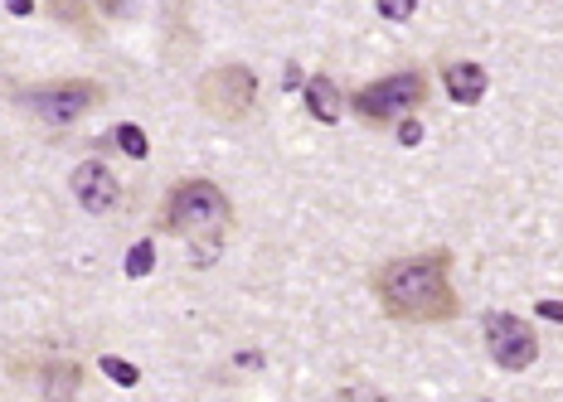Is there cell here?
Returning a JSON list of instances; mask_svg holds the SVG:
<instances>
[{
    "instance_id": "6da1fadb",
    "label": "cell",
    "mask_w": 563,
    "mask_h": 402,
    "mask_svg": "<svg viewBox=\"0 0 563 402\" xmlns=\"http://www.w3.org/2000/svg\"><path fill=\"white\" fill-rule=\"evenodd\" d=\"M374 295H379L384 315L394 321H413V325H432V321H452L456 315V291L448 281V257H398L374 271Z\"/></svg>"
},
{
    "instance_id": "7a4b0ae2",
    "label": "cell",
    "mask_w": 563,
    "mask_h": 402,
    "mask_svg": "<svg viewBox=\"0 0 563 402\" xmlns=\"http://www.w3.org/2000/svg\"><path fill=\"white\" fill-rule=\"evenodd\" d=\"M166 228L180 233V238H219L229 228L233 209L224 199V189L209 180H180L166 199Z\"/></svg>"
},
{
    "instance_id": "3957f363",
    "label": "cell",
    "mask_w": 563,
    "mask_h": 402,
    "mask_svg": "<svg viewBox=\"0 0 563 402\" xmlns=\"http://www.w3.org/2000/svg\"><path fill=\"white\" fill-rule=\"evenodd\" d=\"M422 102H428V78L413 74V68L394 74V78H379L355 92V112L365 116V122H398V116L418 112Z\"/></svg>"
},
{
    "instance_id": "277c9868",
    "label": "cell",
    "mask_w": 563,
    "mask_h": 402,
    "mask_svg": "<svg viewBox=\"0 0 563 402\" xmlns=\"http://www.w3.org/2000/svg\"><path fill=\"white\" fill-rule=\"evenodd\" d=\"M253 102H257V78H253V68H243V64H224L199 82V108L209 116H219V122L249 116Z\"/></svg>"
},
{
    "instance_id": "5b68a950",
    "label": "cell",
    "mask_w": 563,
    "mask_h": 402,
    "mask_svg": "<svg viewBox=\"0 0 563 402\" xmlns=\"http://www.w3.org/2000/svg\"><path fill=\"white\" fill-rule=\"evenodd\" d=\"M486 349L506 373H520L539 359V335L530 330V321H520V315L490 311L486 315Z\"/></svg>"
},
{
    "instance_id": "8992f818",
    "label": "cell",
    "mask_w": 563,
    "mask_h": 402,
    "mask_svg": "<svg viewBox=\"0 0 563 402\" xmlns=\"http://www.w3.org/2000/svg\"><path fill=\"white\" fill-rule=\"evenodd\" d=\"M98 98L102 92L92 88V82L68 78V82H49V88L25 92V108L40 116V122H49V126H68V122H78V116H84Z\"/></svg>"
},
{
    "instance_id": "52a82bcc",
    "label": "cell",
    "mask_w": 563,
    "mask_h": 402,
    "mask_svg": "<svg viewBox=\"0 0 563 402\" xmlns=\"http://www.w3.org/2000/svg\"><path fill=\"white\" fill-rule=\"evenodd\" d=\"M74 199H78V209H88V214H108V209H117V199H122V185H117V175L108 165L84 160L74 170Z\"/></svg>"
},
{
    "instance_id": "ba28073f",
    "label": "cell",
    "mask_w": 563,
    "mask_h": 402,
    "mask_svg": "<svg viewBox=\"0 0 563 402\" xmlns=\"http://www.w3.org/2000/svg\"><path fill=\"white\" fill-rule=\"evenodd\" d=\"M442 88H448L452 102L472 108V102L486 98V68H481V64H448V74H442Z\"/></svg>"
},
{
    "instance_id": "9c48e42d",
    "label": "cell",
    "mask_w": 563,
    "mask_h": 402,
    "mask_svg": "<svg viewBox=\"0 0 563 402\" xmlns=\"http://www.w3.org/2000/svg\"><path fill=\"white\" fill-rule=\"evenodd\" d=\"M307 112L316 116V122H325V126L340 122V88L325 74H316L307 82Z\"/></svg>"
},
{
    "instance_id": "30bf717a",
    "label": "cell",
    "mask_w": 563,
    "mask_h": 402,
    "mask_svg": "<svg viewBox=\"0 0 563 402\" xmlns=\"http://www.w3.org/2000/svg\"><path fill=\"white\" fill-rule=\"evenodd\" d=\"M78 388H84V369H78V364H49V369H44V393H49L54 402H74V393Z\"/></svg>"
},
{
    "instance_id": "8fae6325",
    "label": "cell",
    "mask_w": 563,
    "mask_h": 402,
    "mask_svg": "<svg viewBox=\"0 0 563 402\" xmlns=\"http://www.w3.org/2000/svg\"><path fill=\"white\" fill-rule=\"evenodd\" d=\"M102 373L112 378V383H122V388H136L141 383V373H136V364H122V359H112V354H102V364H98Z\"/></svg>"
},
{
    "instance_id": "7c38bea8",
    "label": "cell",
    "mask_w": 563,
    "mask_h": 402,
    "mask_svg": "<svg viewBox=\"0 0 563 402\" xmlns=\"http://www.w3.org/2000/svg\"><path fill=\"white\" fill-rule=\"evenodd\" d=\"M117 146L126 150V156L132 160H146V132H141V126H117Z\"/></svg>"
},
{
    "instance_id": "4fadbf2b",
    "label": "cell",
    "mask_w": 563,
    "mask_h": 402,
    "mask_svg": "<svg viewBox=\"0 0 563 402\" xmlns=\"http://www.w3.org/2000/svg\"><path fill=\"white\" fill-rule=\"evenodd\" d=\"M151 267H156V247H151V243H136L132 253H126V277H146Z\"/></svg>"
},
{
    "instance_id": "5bb4252c",
    "label": "cell",
    "mask_w": 563,
    "mask_h": 402,
    "mask_svg": "<svg viewBox=\"0 0 563 402\" xmlns=\"http://www.w3.org/2000/svg\"><path fill=\"white\" fill-rule=\"evenodd\" d=\"M335 402H389L379 393V388H369V383H350V388H340Z\"/></svg>"
},
{
    "instance_id": "9a60e30c",
    "label": "cell",
    "mask_w": 563,
    "mask_h": 402,
    "mask_svg": "<svg viewBox=\"0 0 563 402\" xmlns=\"http://www.w3.org/2000/svg\"><path fill=\"white\" fill-rule=\"evenodd\" d=\"M398 141H404V146H418V141H422V126H418V122H404V126H398Z\"/></svg>"
},
{
    "instance_id": "2e32d148",
    "label": "cell",
    "mask_w": 563,
    "mask_h": 402,
    "mask_svg": "<svg viewBox=\"0 0 563 402\" xmlns=\"http://www.w3.org/2000/svg\"><path fill=\"white\" fill-rule=\"evenodd\" d=\"M539 315H544V321H559V325H563V301H539Z\"/></svg>"
}]
</instances>
